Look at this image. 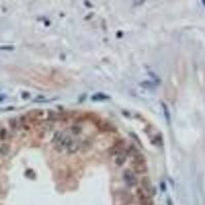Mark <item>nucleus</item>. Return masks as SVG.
Segmentation results:
<instances>
[{"label": "nucleus", "mask_w": 205, "mask_h": 205, "mask_svg": "<svg viewBox=\"0 0 205 205\" xmlns=\"http://www.w3.org/2000/svg\"><path fill=\"white\" fill-rule=\"evenodd\" d=\"M110 153L112 154V155H115V154H120L122 151H124V144H123V141H121V142H117L116 144L114 145V146L111 148L110 150Z\"/></svg>", "instance_id": "obj_7"}, {"label": "nucleus", "mask_w": 205, "mask_h": 205, "mask_svg": "<svg viewBox=\"0 0 205 205\" xmlns=\"http://www.w3.org/2000/svg\"><path fill=\"white\" fill-rule=\"evenodd\" d=\"M4 98H5V96H4V95L0 94V102H3V100H4Z\"/></svg>", "instance_id": "obj_21"}, {"label": "nucleus", "mask_w": 205, "mask_h": 205, "mask_svg": "<svg viewBox=\"0 0 205 205\" xmlns=\"http://www.w3.org/2000/svg\"><path fill=\"white\" fill-rule=\"evenodd\" d=\"M85 4H86V6H89V7H91V6H92V5L90 4V2H87V1L85 2Z\"/></svg>", "instance_id": "obj_22"}, {"label": "nucleus", "mask_w": 205, "mask_h": 205, "mask_svg": "<svg viewBox=\"0 0 205 205\" xmlns=\"http://www.w3.org/2000/svg\"><path fill=\"white\" fill-rule=\"evenodd\" d=\"M9 124L11 126V128H17V119L15 118H11L9 120Z\"/></svg>", "instance_id": "obj_17"}, {"label": "nucleus", "mask_w": 205, "mask_h": 205, "mask_svg": "<svg viewBox=\"0 0 205 205\" xmlns=\"http://www.w3.org/2000/svg\"><path fill=\"white\" fill-rule=\"evenodd\" d=\"M118 197L122 205H130L133 201V196L131 195V193L125 190H120L118 192Z\"/></svg>", "instance_id": "obj_3"}, {"label": "nucleus", "mask_w": 205, "mask_h": 205, "mask_svg": "<svg viewBox=\"0 0 205 205\" xmlns=\"http://www.w3.org/2000/svg\"><path fill=\"white\" fill-rule=\"evenodd\" d=\"M91 100H95V102H100V100H110V96L106 93H102V92H98V93H94V94L91 96Z\"/></svg>", "instance_id": "obj_9"}, {"label": "nucleus", "mask_w": 205, "mask_h": 205, "mask_svg": "<svg viewBox=\"0 0 205 205\" xmlns=\"http://www.w3.org/2000/svg\"><path fill=\"white\" fill-rule=\"evenodd\" d=\"M139 85L144 88H148V89H153V88L156 87V84L153 82H150V81H144V82H141Z\"/></svg>", "instance_id": "obj_11"}, {"label": "nucleus", "mask_w": 205, "mask_h": 205, "mask_svg": "<svg viewBox=\"0 0 205 205\" xmlns=\"http://www.w3.org/2000/svg\"><path fill=\"white\" fill-rule=\"evenodd\" d=\"M6 129L5 128H1L0 129V139H4L6 137Z\"/></svg>", "instance_id": "obj_16"}, {"label": "nucleus", "mask_w": 205, "mask_h": 205, "mask_svg": "<svg viewBox=\"0 0 205 205\" xmlns=\"http://www.w3.org/2000/svg\"><path fill=\"white\" fill-rule=\"evenodd\" d=\"M72 141H73V139L71 137V135L64 133L63 135H62L61 139H60L59 142L54 145V148H56L58 151L62 152L63 150H65V149H67V148H68L69 145L72 143Z\"/></svg>", "instance_id": "obj_2"}, {"label": "nucleus", "mask_w": 205, "mask_h": 205, "mask_svg": "<svg viewBox=\"0 0 205 205\" xmlns=\"http://www.w3.org/2000/svg\"><path fill=\"white\" fill-rule=\"evenodd\" d=\"M0 129H1V128H0Z\"/></svg>", "instance_id": "obj_25"}, {"label": "nucleus", "mask_w": 205, "mask_h": 205, "mask_svg": "<svg viewBox=\"0 0 205 205\" xmlns=\"http://www.w3.org/2000/svg\"><path fill=\"white\" fill-rule=\"evenodd\" d=\"M142 187H143V191L144 192H146L148 195H150L152 197V196L155 195V189H154L153 185H152L151 183V180H150L148 176H145V178H143L142 180Z\"/></svg>", "instance_id": "obj_5"}, {"label": "nucleus", "mask_w": 205, "mask_h": 205, "mask_svg": "<svg viewBox=\"0 0 205 205\" xmlns=\"http://www.w3.org/2000/svg\"><path fill=\"white\" fill-rule=\"evenodd\" d=\"M202 3H203V4H204V6H205V0H203V1H202Z\"/></svg>", "instance_id": "obj_24"}, {"label": "nucleus", "mask_w": 205, "mask_h": 205, "mask_svg": "<svg viewBox=\"0 0 205 205\" xmlns=\"http://www.w3.org/2000/svg\"><path fill=\"white\" fill-rule=\"evenodd\" d=\"M129 153H130V150H124V151H122L120 154H118L117 157H116V160H115V163L117 164V165L121 166L126 161L127 156L129 155Z\"/></svg>", "instance_id": "obj_6"}, {"label": "nucleus", "mask_w": 205, "mask_h": 205, "mask_svg": "<svg viewBox=\"0 0 205 205\" xmlns=\"http://www.w3.org/2000/svg\"><path fill=\"white\" fill-rule=\"evenodd\" d=\"M135 174H143L147 171V165L146 164H132Z\"/></svg>", "instance_id": "obj_10"}, {"label": "nucleus", "mask_w": 205, "mask_h": 205, "mask_svg": "<svg viewBox=\"0 0 205 205\" xmlns=\"http://www.w3.org/2000/svg\"><path fill=\"white\" fill-rule=\"evenodd\" d=\"M8 151H9V147H8V145L3 144L2 146L0 147V154H1V155H6V154L8 153Z\"/></svg>", "instance_id": "obj_14"}, {"label": "nucleus", "mask_w": 205, "mask_h": 205, "mask_svg": "<svg viewBox=\"0 0 205 205\" xmlns=\"http://www.w3.org/2000/svg\"><path fill=\"white\" fill-rule=\"evenodd\" d=\"M149 75H150V76H152V77H154V79H156V80L158 81V82H159V81H160V79H159L158 76H156L154 73H152V72H149Z\"/></svg>", "instance_id": "obj_18"}, {"label": "nucleus", "mask_w": 205, "mask_h": 205, "mask_svg": "<svg viewBox=\"0 0 205 205\" xmlns=\"http://www.w3.org/2000/svg\"><path fill=\"white\" fill-rule=\"evenodd\" d=\"M161 106L163 108V113H164V116H165V119L167 122H170V114H169V110L167 106L164 104V102H161Z\"/></svg>", "instance_id": "obj_12"}, {"label": "nucleus", "mask_w": 205, "mask_h": 205, "mask_svg": "<svg viewBox=\"0 0 205 205\" xmlns=\"http://www.w3.org/2000/svg\"><path fill=\"white\" fill-rule=\"evenodd\" d=\"M161 185H162V189H163V190H165V186H164V183H161Z\"/></svg>", "instance_id": "obj_23"}, {"label": "nucleus", "mask_w": 205, "mask_h": 205, "mask_svg": "<svg viewBox=\"0 0 205 205\" xmlns=\"http://www.w3.org/2000/svg\"><path fill=\"white\" fill-rule=\"evenodd\" d=\"M79 148H80V144H79V142H77V141H72V143L70 145H69V147L67 148V151H68L69 154H73V153H76V152L78 151Z\"/></svg>", "instance_id": "obj_8"}, {"label": "nucleus", "mask_w": 205, "mask_h": 205, "mask_svg": "<svg viewBox=\"0 0 205 205\" xmlns=\"http://www.w3.org/2000/svg\"><path fill=\"white\" fill-rule=\"evenodd\" d=\"M0 49H5V50H12V49H13V47H12V46H2V47H0Z\"/></svg>", "instance_id": "obj_20"}, {"label": "nucleus", "mask_w": 205, "mask_h": 205, "mask_svg": "<svg viewBox=\"0 0 205 205\" xmlns=\"http://www.w3.org/2000/svg\"><path fill=\"white\" fill-rule=\"evenodd\" d=\"M22 98H30V93H29V92H23V93H22Z\"/></svg>", "instance_id": "obj_19"}, {"label": "nucleus", "mask_w": 205, "mask_h": 205, "mask_svg": "<svg viewBox=\"0 0 205 205\" xmlns=\"http://www.w3.org/2000/svg\"><path fill=\"white\" fill-rule=\"evenodd\" d=\"M71 130L73 134H79L82 131V127L79 126V125H74V126L71 127Z\"/></svg>", "instance_id": "obj_15"}, {"label": "nucleus", "mask_w": 205, "mask_h": 205, "mask_svg": "<svg viewBox=\"0 0 205 205\" xmlns=\"http://www.w3.org/2000/svg\"><path fill=\"white\" fill-rule=\"evenodd\" d=\"M63 132L62 131H56V132H54V137H52V139H51V144H54V146L56 144V143L59 142L60 141V139L62 137V135H63Z\"/></svg>", "instance_id": "obj_13"}, {"label": "nucleus", "mask_w": 205, "mask_h": 205, "mask_svg": "<svg viewBox=\"0 0 205 205\" xmlns=\"http://www.w3.org/2000/svg\"><path fill=\"white\" fill-rule=\"evenodd\" d=\"M137 198L141 203V205H154V202L152 200V197L150 195L144 192L143 189H137Z\"/></svg>", "instance_id": "obj_4"}, {"label": "nucleus", "mask_w": 205, "mask_h": 205, "mask_svg": "<svg viewBox=\"0 0 205 205\" xmlns=\"http://www.w3.org/2000/svg\"><path fill=\"white\" fill-rule=\"evenodd\" d=\"M123 181L127 187H134L137 185V178L135 172L130 169H126L123 172Z\"/></svg>", "instance_id": "obj_1"}]
</instances>
